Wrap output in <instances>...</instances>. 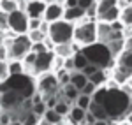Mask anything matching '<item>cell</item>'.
Returning a JSON list of instances; mask_svg holds the SVG:
<instances>
[{
    "label": "cell",
    "mask_w": 132,
    "mask_h": 125,
    "mask_svg": "<svg viewBox=\"0 0 132 125\" xmlns=\"http://www.w3.org/2000/svg\"><path fill=\"white\" fill-rule=\"evenodd\" d=\"M42 18H28V32L30 30H39Z\"/></svg>",
    "instance_id": "cell-35"
},
{
    "label": "cell",
    "mask_w": 132,
    "mask_h": 125,
    "mask_svg": "<svg viewBox=\"0 0 132 125\" xmlns=\"http://www.w3.org/2000/svg\"><path fill=\"white\" fill-rule=\"evenodd\" d=\"M7 72H9V76L23 74L25 72V65H23L21 60H7Z\"/></svg>",
    "instance_id": "cell-22"
},
{
    "label": "cell",
    "mask_w": 132,
    "mask_h": 125,
    "mask_svg": "<svg viewBox=\"0 0 132 125\" xmlns=\"http://www.w3.org/2000/svg\"><path fill=\"white\" fill-rule=\"evenodd\" d=\"M53 51H44V53H39L35 56V62H34V67L30 71V76H39L42 72H48L51 71V63H53Z\"/></svg>",
    "instance_id": "cell-8"
},
{
    "label": "cell",
    "mask_w": 132,
    "mask_h": 125,
    "mask_svg": "<svg viewBox=\"0 0 132 125\" xmlns=\"http://www.w3.org/2000/svg\"><path fill=\"white\" fill-rule=\"evenodd\" d=\"M86 111L92 113L97 120H108V113H106L104 106L99 104V102H95V101H92V102H90V106H88V109H86Z\"/></svg>",
    "instance_id": "cell-17"
},
{
    "label": "cell",
    "mask_w": 132,
    "mask_h": 125,
    "mask_svg": "<svg viewBox=\"0 0 132 125\" xmlns=\"http://www.w3.org/2000/svg\"><path fill=\"white\" fill-rule=\"evenodd\" d=\"M60 90H62V97H63L67 102H71V104L76 101V99H78V95H79V90H78L74 85H71V83L63 85Z\"/></svg>",
    "instance_id": "cell-15"
},
{
    "label": "cell",
    "mask_w": 132,
    "mask_h": 125,
    "mask_svg": "<svg viewBox=\"0 0 132 125\" xmlns=\"http://www.w3.org/2000/svg\"><path fill=\"white\" fill-rule=\"evenodd\" d=\"M63 7H65V5H63ZM85 16H86V11L83 9V7H79V5H76V7H65V9H63V18H62V20L76 23V21H79L81 18H85Z\"/></svg>",
    "instance_id": "cell-13"
},
{
    "label": "cell",
    "mask_w": 132,
    "mask_h": 125,
    "mask_svg": "<svg viewBox=\"0 0 132 125\" xmlns=\"http://www.w3.org/2000/svg\"><path fill=\"white\" fill-rule=\"evenodd\" d=\"M35 78H37L35 88H37L39 94H42V99H46L48 95H56V90H60L56 74L53 72V71L42 72V74H39V76H35Z\"/></svg>",
    "instance_id": "cell-6"
},
{
    "label": "cell",
    "mask_w": 132,
    "mask_h": 125,
    "mask_svg": "<svg viewBox=\"0 0 132 125\" xmlns=\"http://www.w3.org/2000/svg\"><path fill=\"white\" fill-rule=\"evenodd\" d=\"M118 21L122 23L125 28H130L132 27V4H129L123 9H120V18H118Z\"/></svg>",
    "instance_id": "cell-18"
},
{
    "label": "cell",
    "mask_w": 132,
    "mask_h": 125,
    "mask_svg": "<svg viewBox=\"0 0 132 125\" xmlns=\"http://www.w3.org/2000/svg\"><path fill=\"white\" fill-rule=\"evenodd\" d=\"M0 113H2V106H0Z\"/></svg>",
    "instance_id": "cell-48"
},
{
    "label": "cell",
    "mask_w": 132,
    "mask_h": 125,
    "mask_svg": "<svg viewBox=\"0 0 132 125\" xmlns=\"http://www.w3.org/2000/svg\"><path fill=\"white\" fill-rule=\"evenodd\" d=\"M118 18H120V7L114 5V7H111V9H108L106 12H102L97 20L99 21H106V23H113V21H116Z\"/></svg>",
    "instance_id": "cell-19"
},
{
    "label": "cell",
    "mask_w": 132,
    "mask_h": 125,
    "mask_svg": "<svg viewBox=\"0 0 132 125\" xmlns=\"http://www.w3.org/2000/svg\"><path fill=\"white\" fill-rule=\"evenodd\" d=\"M97 69H99V67H97V65H93V63H88V65H86V67H85V69H83L81 72L85 74V76H86V78H90L92 74L95 72V71H97Z\"/></svg>",
    "instance_id": "cell-36"
},
{
    "label": "cell",
    "mask_w": 132,
    "mask_h": 125,
    "mask_svg": "<svg viewBox=\"0 0 132 125\" xmlns=\"http://www.w3.org/2000/svg\"><path fill=\"white\" fill-rule=\"evenodd\" d=\"M39 118H41V116H37V115H35V113H34V111L30 109V111L27 113V116H25L21 122H23V125H37Z\"/></svg>",
    "instance_id": "cell-30"
},
{
    "label": "cell",
    "mask_w": 132,
    "mask_h": 125,
    "mask_svg": "<svg viewBox=\"0 0 132 125\" xmlns=\"http://www.w3.org/2000/svg\"><path fill=\"white\" fill-rule=\"evenodd\" d=\"M95 90H97V86L88 81V83H86V85L81 88V90H79V94H85V95H90V97H92V95L95 94Z\"/></svg>",
    "instance_id": "cell-33"
},
{
    "label": "cell",
    "mask_w": 132,
    "mask_h": 125,
    "mask_svg": "<svg viewBox=\"0 0 132 125\" xmlns=\"http://www.w3.org/2000/svg\"><path fill=\"white\" fill-rule=\"evenodd\" d=\"M27 35H28V39H30V42H42L48 35L44 34V32L41 30H30V32H27Z\"/></svg>",
    "instance_id": "cell-28"
},
{
    "label": "cell",
    "mask_w": 132,
    "mask_h": 125,
    "mask_svg": "<svg viewBox=\"0 0 132 125\" xmlns=\"http://www.w3.org/2000/svg\"><path fill=\"white\" fill-rule=\"evenodd\" d=\"M53 109H55L60 116H67V115H69V109H71V102H67L63 97H60V99H58V102L55 104Z\"/></svg>",
    "instance_id": "cell-24"
},
{
    "label": "cell",
    "mask_w": 132,
    "mask_h": 125,
    "mask_svg": "<svg viewBox=\"0 0 132 125\" xmlns=\"http://www.w3.org/2000/svg\"><path fill=\"white\" fill-rule=\"evenodd\" d=\"M88 81H90V83H93L95 86H102V85H106V81H108L106 69H97V71H95V72L88 78Z\"/></svg>",
    "instance_id": "cell-21"
},
{
    "label": "cell",
    "mask_w": 132,
    "mask_h": 125,
    "mask_svg": "<svg viewBox=\"0 0 132 125\" xmlns=\"http://www.w3.org/2000/svg\"><path fill=\"white\" fill-rule=\"evenodd\" d=\"M81 53L86 56V60L93 65H97L99 69H108L109 65L113 63V56L111 51L108 48V44L104 42H92L88 46H83Z\"/></svg>",
    "instance_id": "cell-2"
},
{
    "label": "cell",
    "mask_w": 132,
    "mask_h": 125,
    "mask_svg": "<svg viewBox=\"0 0 132 125\" xmlns=\"http://www.w3.org/2000/svg\"><path fill=\"white\" fill-rule=\"evenodd\" d=\"M63 5L65 7H76L78 5V0H63Z\"/></svg>",
    "instance_id": "cell-42"
},
{
    "label": "cell",
    "mask_w": 132,
    "mask_h": 125,
    "mask_svg": "<svg viewBox=\"0 0 132 125\" xmlns=\"http://www.w3.org/2000/svg\"><path fill=\"white\" fill-rule=\"evenodd\" d=\"M123 120H127V122H129V123L132 125V106L129 107V111L125 113V116H123Z\"/></svg>",
    "instance_id": "cell-41"
},
{
    "label": "cell",
    "mask_w": 132,
    "mask_h": 125,
    "mask_svg": "<svg viewBox=\"0 0 132 125\" xmlns=\"http://www.w3.org/2000/svg\"><path fill=\"white\" fill-rule=\"evenodd\" d=\"M102 106L108 113V118H122L130 107V99L122 88H108V92L102 99Z\"/></svg>",
    "instance_id": "cell-1"
},
{
    "label": "cell",
    "mask_w": 132,
    "mask_h": 125,
    "mask_svg": "<svg viewBox=\"0 0 132 125\" xmlns=\"http://www.w3.org/2000/svg\"><path fill=\"white\" fill-rule=\"evenodd\" d=\"M7 30H0V46H4L5 44V41H7Z\"/></svg>",
    "instance_id": "cell-40"
},
{
    "label": "cell",
    "mask_w": 132,
    "mask_h": 125,
    "mask_svg": "<svg viewBox=\"0 0 132 125\" xmlns=\"http://www.w3.org/2000/svg\"><path fill=\"white\" fill-rule=\"evenodd\" d=\"M7 30L16 35L28 32V16L23 9H16L7 14Z\"/></svg>",
    "instance_id": "cell-7"
},
{
    "label": "cell",
    "mask_w": 132,
    "mask_h": 125,
    "mask_svg": "<svg viewBox=\"0 0 132 125\" xmlns=\"http://www.w3.org/2000/svg\"><path fill=\"white\" fill-rule=\"evenodd\" d=\"M7 78H9V72H7V60H4V62H0V83L5 81Z\"/></svg>",
    "instance_id": "cell-34"
},
{
    "label": "cell",
    "mask_w": 132,
    "mask_h": 125,
    "mask_svg": "<svg viewBox=\"0 0 132 125\" xmlns=\"http://www.w3.org/2000/svg\"><path fill=\"white\" fill-rule=\"evenodd\" d=\"M0 30H7V12L0 11Z\"/></svg>",
    "instance_id": "cell-37"
},
{
    "label": "cell",
    "mask_w": 132,
    "mask_h": 125,
    "mask_svg": "<svg viewBox=\"0 0 132 125\" xmlns=\"http://www.w3.org/2000/svg\"><path fill=\"white\" fill-rule=\"evenodd\" d=\"M72 63H74V71H83L90 62H88L86 56L79 51V53H74V55H72Z\"/></svg>",
    "instance_id": "cell-23"
},
{
    "label": "cell",
    "mask_w": 132,
    "mask_h": 125,
    "mask_svg": "<svg viewBox=\"0 0 132 125\" xmlns=\"http://www.w3.org/2000/svg\"><path fill=\"white\" fill-rule=\"evenodd\" d=\"M127 85H129V86H130V88H132V76H130V78H129V81H127Z\"/></svg>",
    "instance_id": "cell-46"
},
{
    "label": "cell",
    "mask_w": 132,
    "mask_h": 125,
    "mask_svg": "<svg viewBox=\"0 0 132 125\" xmlns=\"http://www.w3.org/2000/svg\"><path fill=\"white\" fill-rule=\"evenodd\" d=\"M44 4H55V2H63V0H42Z\"/></svg>",
    "instance_id": "cell-44"
},
{
    "label": "cell",
    "mask_w": 132,
    "mask_h": 125,
    "mask_svg": "<svg viewBox=\"0 0 132 125\" xmlns=\"http://www.w3.org/2000/svg\"><path fill=\"white\" fill-rule=\"evenodd\" d=\"M74 102H76V106H79L83 109H88V106H90V102H92V97L90 95H85V94H79Z\"/></svg>",
    "instance_id": "cell-29"
},
{
    "label": "cell",
    "mask_w": 132,
    "mask_h": 125,
    "mask_svg": "<svg viewBox=\"0 0 132 125\" xmlns=\"http://www.w3.org/2000/svg\"><path fill=\"white\" fill-rule=\"evenodd\" d=\"M97 0H78V5L83 7V9H86V7H90L92 4H95Z\"/></svg>",
    "instance_id": "cell-38"
},
{
    "label": "cell",
    "mask_w": 132,
    "mask_h": 125,
    "mask_svg": "<svg viewBox=\"0 0 132 125\" xmlns=\"http://www.w3.org/2000/svg\"><path fill=\"white\" fill-rule=\"evenodd\" d=\"M4 46H5V60H23L25 55L30 51L32 42L27 34H20L14 37H7Z\"/></svg>",
    "instance_id": "cell-3"
},
{
    "label": "cell",
    "mask_w": 132,
    "mask_h": 125,
    "mask_svg": "<svg viewBox=\"0 0 132 125\" xmlns=\"http://www.w3.org/2000/svg\"><path fill=\"white\" fill-rule=\"evenodd\" d=\"M104 125H116V122H114V120H113V122H111V120L108 118V122H106V123H104Z\"/></svg>",
    "instance_id": "cell-45"
},
{
    "label": "cell",
    "mask_w": 132,
    "mask_h": 125,
    "mask_svg": "<svg viewBox=\"0 0 132 125\" xmlns=\"http://www.w3.org/2000/svg\"><path fill=\"white\" fill-rule=\"evenodd\" d=\"M129 99H130V106H132V94H130V97H129Z\"/></svg>",
    "instance_id": "cell-47"
},
{
    "label": "cell",
    "mask_w": 132,
    "mask_h": 125,
    "mask_svg": "<svg viewBox=\"0 0 132 125\" xmlns=\"http://www.w3.org/2000/svg\"><path fill=\"white\" fill-rule=\"evenodd\" d=\"M42 118H46L48 122H51V123H55V125H58L63 120V116H60L53 107H48L46 111H44V115H42Z\"/></svg>",
    "instance_id": "cell-25"
},
{
    "label": "cell",
    "mask_w": 132,
    "mask_h": 125,
    "mask_svg": "<svg viewBox=\"0 0 132 125\" xmlns=\"http://www.w3.org/2000/svg\"><path fill=\"white\" fill-rule=\"evenodd\" d=\"M39 30H41V32H44V34L48 35V32H50V23L42 20V21H41V27H39Z\"/></svg>",
    "instance_id": "cell-39"
},
{
    "label": "cell",
    "mask_w": 132,
    "mask_h": 125,
    "mask_svg": "<svg viewBox=\"0 0 132 125\" xmlns=\"http://www.w3.org/2000/svg\"><path fill=\"white\" fill-rule=\"evenodd\" d=\"M23 101H25V99H23L18 92H14V90H5V92L0 94V106H2V109H5V111L18 109Z\"/></svg>",
    "instance_id": "cell-9"
},
{
    "label": "cell",
    "mask_w": 132,
    "mask_h": 125,
    "mask_svg": "<svg viewBox=\"0 0 132 125\" xmlns=\"http://www.w3.org/2000/svg\"><path fill=\"white\" fill-rule=\"evenodd\" d=\"M56 79H58V85H60V88L63 85H67L71 81V72L69 71H65V69H60V71H56Z\"/></svg>",
    "instance_id": "cell-27"
},
{
    "label": "cell",
    "mask_w": 132,
    "mask_h": 125,
    "mask_svg": "<svg viewBox=\"0 0 132 125\" xmlns=\"http://www.w3.org/2000/svg\"><path fill=\"white\" fill-rule=\"evenodd\" d=\"M69 83L74 85L78 90H81L83 86L88 83V78H86L81 71H72V72H71V81H69Z\"/></svg>",
    "instance_id": "cell-20"
},
{
    "label": "cell",
    "mask_w": 132,
    "mask_h": 125,
    "mask_svg": "<svg viewBox=\"0 0 132 125\" xmlns=\"http://www.w3.org/2000/svg\"><path fill=\"white\" fill-rule=\"evenodd\" d=\"M30 51H34L35 55H39V53L51 51V49H48V46L44 44V41H42V42H32V48H30Z\"/></svg>",
    "instance_id": "cell-31"
},
{
    "label": "cell",
    "mask_w": 132,
    "mask_h": 125,
    "mask_svg": "<svg viewBox=\"0 0 132 125\" xmlns=\"http://www.w3.org/2000/svg\"><path fill=\"white\" fill-rule=\"evenodd\" d=\"M95 30H97V41L99 42H104V44H108V42L113 39V34L114 30L111 28V23H106V21H95Z\"/></svg>",
    "instance_id": "cell-12"
},
{
    "label": "cell",
    "mask_w": 132,
    "mask_h": 125,
    "mask_svg": "<svg viewBox=\"0 0 132 125\" xmlns=\"http://www.w3.org/2000/svg\"><path fill=\"white\" fill-rule=\"evenodd\" d=\"M20 9V5H18V0H0V11H4V12H12V11Z\"/></svg>",
    "instance_id": "cell-26"
},
{
    "label": "cell",
    "mask_w": 132,
    "mask_h": 125,
    "mask_svg": "<svg viewBox=\"0 0 132 125\" xmlns=\"http://www.w3.org/2000/svg\"><path fill=\"white\" fill-rule=\"evenodd\" d=\"M85 116H86V109H83L79 106H71V109H69V125H78L81 123L83 120H85Z\"/></svg>",
    "instance_id": "cell-14"
},
{
    "label": "cell",
    "mask_w": 132,
    "mask_h": 125,
    "mask_svg": "<svg viewBox=\"0 0 132 125\" xmlns=\"http://www.w3.org/2000/svg\"><path fill=\"white\" fill-rule=\"evenodd\" d=\"M116 65L132 74V49H123L122 55L118 56V63Z\"/></svg>",
    "instance_id": "cell-16"
},
{
    "label": "cell",
    "mask_w": 132,
    "mask_h": 125,
    "mask_svg": "<svg viewBox=\"0 0 132 125\" xmlns=\"http://www.w3.org/2000/svg\"><path fill=\"white\" fill-rule=\"evenodd\" d=\"M63 2H55V4H46V9L42 14V20L53 23V21H58L63 18Z\"/></svg>",
    "instance_id": "cell-10"
},
{
    "label": "cell",
    "mask_w": 132,
    "mask_h": 125,
    "mask_svg": "<svg viewBox=\"0 0 132 125\" xmlns=\"http://www.w3.org/2000/svg\"><path fill=\"white\" fill-rule=\"evenodd\" d=\"M53 44H62V42H72L74 37V23L65 20H58L50 23V32H48Z\"/></svg>",
    "instance_id": "cell-5"
},
{
    "label": "cell",
    "mask_w": 132,
    "mask_h": 125,
    "mask_svg": "<svg viewBox=\"0 0 132 125\" xmlns=\"http://www.w3.org/2000/svg\"><path fill=\"white\" fill-rule=\"evenodd\" d=\"M44 9H46V4L42 0H27L25 7H23L28 18H42Z\"/></svg>",
    "instance_id": "cell-11"
},
{
    "label": "cell",
    "mask_w": 132,
    "mask_h": 125,
    "mask_svg": "<svg viewBox=\"0 0 132 125\" xmlns=\"http://www.w3.org/2000/svg\"><path fill=\"white\" fill-rule=\"evenodd\" d=\"M46 109H48V107H46V102H44V101H41V102H35V104L32 106V111H34L37 116H42Z\"/></svg>",
    "instance_id": "cell-32"
},
{
    "label": "cell",
    "mask_w": 132,
    "mask_h": 125,
    "mask_svg": "<svg viewBox=\"0 0 132 125\" xmlns=\"http://www.w3.org/2000/svg\"><path fill=\"white\" fill-rule=\"evenodd\" d=\"M37 125H55V123H51V122H48V120H46V118H39V122H37Z\"/></svg>",
    "instance_id": "cell-43"
},
{
    "label": "cell",
    "mask_w": 132,
    "mask_h": 125,
    "mask_svg": "<svg viewBox=\"0 0 132 125\" xmlns=\"http://www.w3.org/2000/svg\"><path fill=\"white\" fill-rule=\"evenodd\" d=\"M95 21L88 16L81 18L79 21L74 23V37L72 41L81 44V46H88L92 42H97V30H95Z\"/></svg>",
    "instance_id": "cell-4"
}]
</instances>
